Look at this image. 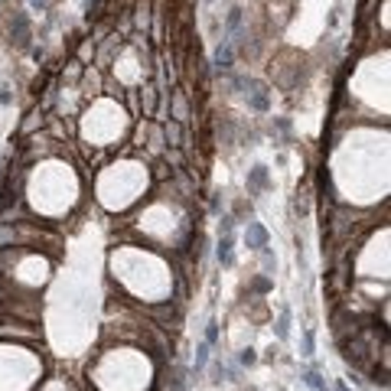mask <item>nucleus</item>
I'll return each mask as SVG.
<instances>
[{"instance_id": "nucleus-1", "label": "nucleus", "mask_w": 391, "mask_h": 391, "mask_svg": "<svg viewBox=\"0 0 391 391\" xmlns=\"http://www.w3.org/2000/svg\"><path fill=\"white\" fill-rule=\"evenodd\" d=\"M245 241H248V248H254V251H264V248H268V231H264V225L248 222Z\"/></svg>"}, {"instance_id": "nucleus-2", "label": "nucleus", "mask_w": 391, "mask_h": 391, "mask_svg": "<svg viewBox=\"0 0 391 391\" xmlns=\"http://www.w3.org/2000/svg\"><path fill=\"white\" fill-rule=\"evenodd\" d=\"M167 388H170V391H186V388H189V378H186V368H183V365H173V368H170Z\"/></svg>"}, {"instance_id": "nucleus-3", "label": "nucleus", "mask_w": 391, "mask_h": 391, "mask_svg": "<svg viewBox=\"0 0 391 391\" xmlns=\"http://www.w3.org/2000/svg\"><path fill=\"white\" fill-rule=\"evenodd\" d=\"M231 59H235V49H231V43L225 39L222 46L215 49V66H219V69H231Z\"/></svg>"}, {"instance_id": "nucleus-4", "label": "nucleus", "mask_w": 391, "mask_h": 391, "mask_svg": "<svg viewBox=\"0 0 391 391\" xmlns=\"http://www.w3.org/2000/svg\"><path fill=\"white\" fill-rule=\"evenodd\" d=\"M231 245H235V238H231V231H225V235L219 238V261H222L225 268H229L231 258H235V254H231Z\"/></svg>"}, {"instance_id": "nucleus-5", "label": "nucleus", "mask_w": 391, "mask_h": 391, "mask_svg": "<svg viewBox=\"0 0 391 391\" xmlns=\"http://www.w3.org/2000/svg\"><path fill=\"white\" fill-rule=\"evenodd\" d=\"M274 336L281 339V343L291 336V310H281V316H277V323H274Z\"/></svg>"}, {"instance_id": "nucleus-6", "label": "nucleus", "mask_w": 391, "mask_h": 391, "mask_svg": "<svg viewBox=\"0 0 391 391\" xmlns=\"http://www.w3.org/2000/svg\"><path fill=\"white\" fill-rule=\"evenodd\" d=\"M264 183H268V170H264V167H254V170H251V177H248V189L258 192Z\"/></svg>"}, {"instance_id": "nucleus-7", "label": "nucleus", "mask_w": 391, "mask_h": 391, "mask_svg": "<svg viewBox=\"0 0 391 391\" xmlns=\"http://www.w3.org/2000/svg\"><path fill=\"white\" fill-rule=\"evenodd\" d=\"M303 382H307L310 388H316V391H330V388H326V382L320 378V372H313V368H310V372H303Z\"/></svg>"}, {"instance_id": "nucleus-8", "label": "nucleus", "mask_w": 391, "mask_h": 391, "mask_svg": "<svg viewBox=\"0 0 391 391\" xmlns=\"http://www.w3.org/2000/svg\"><path fill=\"white\" fill-rule=\"evenodd\" d=\"M209 349H212L209 343H202V345H199V353H196V368H206V362H209Z\"/></svg>"}, {"instance_id": "nucleus-9", "label": "nucleus", "mask_w": 391, "mask_h": 391, "mask_svg": "<svg viewBox=\"0 0 391 391\" xmlns=\"http://www.w3.org/2000/svg\"><path fill=\"white\" fill-rule=\"evenodd\" d=\"M206 343L212 345V343H219V323L215 320H209V330H206Z\"/></svg>"}, {"instance_id": "nucleus-10", "label": "nucleus", "mask_w": 391, "mask_h": 391, "mask_svg": "<svg viewBox=\"0 0 391 391\" xmlns=\"http://www.w3.org/2000/svg\"><path fill=\"white\" fill-rule=\"evenodd\" d=\"M238 359H241V365H254V362H258V355H254V349L248 345V349H241V355H238Z\"/></svg>"}, {"instance_id": "nucleus-11", "label": "nucleus", "mask_w": 391, "mask_h": 391, "mask_svg": "<svg viewBox=\"0 0 391 391\" xmlns=\"http://www.w3.org/2000/svg\"><path fill=\"white\" fill-rule=\"evenodd\" d=\"M303 355H313V333H303Z\"/></svg>"}, {"instance_id": "nucleus-12", "label": "nucleus", "mask_w": 391, "mask_h": 391, "mask_svg": "<svg viewBox=\"0 0 391 391\" xmlns=\"http://www.w3.org/2000/svg\"><path fill=\"white\" fill-rule=\"evenodd\" d=\"M10 101V95H7V88H0V105H7Z\"/></svg>"}]
</instances>
